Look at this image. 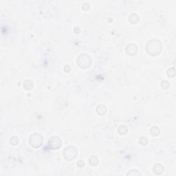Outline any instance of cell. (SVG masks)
I'll use <instances>...</instances> for the list:
<instances>
[{"instance_id":"1","label":"cell","mask_w":176,"mask_h":176,"mask_svg":"<svg viewBox=\"0 0 176 176\" xmlns=\"http://www.w3.org/2000/svg\"><path fill=\"white\" fill-rule=\"evenodd\" d=\"M162 43L158 40H151L149 41L146 46L147 52L152 56H157L162 51Z\"/></svg>"},{"instance_id":"2","label":"cell","mask_w":176,"mask_h":176,"mask_svg":"<svg viewBox=\"0 0 176 176\" xmlns=\"http://www.w3.org/2000/svg\"><path fill=\"white\" fill-rule=\"evenodd\" d=\"M77 63L80 68H87L90 67L92 63V59L87 54H82L78 57Z\"/></svg>"},{"instance_id":"3","label":"cell","mask_w":176,"mask_h":176,"mask_svg":"<svg viewBox=\"0 0 176 176\" xmlns=\"http://www.w3.org/2000/svg\"><path fill=\"white\" fill-rule=\"evenodd\" d=\"M43 137L39 133H33L30 136L29 144L32 147L38 148L40 147L43 144Z\"/></svg>"},{"instance_id":"4","label":"cell","mask_w":176,"mask_h":176,"mask_svg":"<svg viewBox=\"0 0 176 176\" xmlns=\"http://www.w3.org/2000/svg\"><path fill=\"white\" fill-rule=\"evenodd\" d=\"M77 149L73 146L66 147L63 151V156L67 160H73L77 156Z\"/></svg>"},{"instance_id":"5","label":"cell","mask_w":176,"mask_h":176,"mask_svg":"<svg viewBox=\"0 0 176 176\" xmlns=\"http://www.w3.org/2000/svg\"><path fill=\"white\" fill-rule=\"evenodd\" d=\"M48 143L52 149H58L61 146V140L57 136H53L49 140Z\"/></svg>"},{"instance_id":"6","label":"cell","mask_w":176,"mask_h":176,"mask_svg":"<svg viewBox=\"0 0 176 176\" xmlns=\"http://www.w3.org/2000/svg\"><path fill=\"white\" fill-rule=\"evenodd\" d=\"M131 51H132L133 56L135 55L138 52V47L133 43H130L126 47V52L130 56H131Z\"/></svg>"},{"instance_id":"7","label":"cell","mask_w":176,"mask_h":176,"mask_svg":"<svg viewBox=\"0 0 176 176\" xmlns=\"http://www.w3.org/2000/svg\"><path fill=\"white\" fill-rule=\"evenodd\" d=\"M154 172L157 175H161L164 172V167L162 164H156L154 167Z\"/></svg>"},{"instance_id":"8","label":"cell","mask_w":176,"mask_h":176,"mask_svg":"<svg viewBox=\"0 0 176 176\" xmlns=\"http://www.w3.org/2000/svg\"><path fill=\"white\" fill-rule=\"evenodd\" d=\"M34 86V84H33V82L30 81V80H26L24 81V83H23V87L25 88V90H31L32 88Z\"/></svg>"},{"instance_id":"9","label":"cell","mask_w":176,"mask_h":176,"mask_svg":"<svg viewBox=\"0 0 176 176\" xmlns=\"http://www.w3.org/2000/svg\"><path fill=\"white\" fill-rule=\"evenodd\" d=\"M96 111L100 115H103L104 114L106 113L107 107L103 105H100L99 106H98L97 109H96Z\"/></svg>"},{"instance_id":"10","label":"cell","mask_w":176,"mask_h":176,"mask_svg":"<svg viewBox=\"0 0 176 176\" xmlns=\"http://www.w3.org/2000/svg\"><path fill=\"white\" fill-rule=\"evenodd\" d=\"M129 20L131 23H136L138 21V20H139L138 15H137L136 14H131L129 16Z\"/></svg>"},{"instance_id":"11","label":"cell","mask_w":176,"mask_h":176,"mask_svg":"<svg viewBox=\"0 0 176 176\" xmlns=\"http://www.w3.org/2000/svg\"><path fill=\"white\" fill-rule=\"evenodd\" d=\"M150 132H151V134L152 135H154V136H156L160 134V129L158 128L157 126L153 127L150 130Z\"/></svg>"},{"instance_id":"12","label":"cell","mask_w":176,"mask_h":176,"mask_svg":"<svg viewBox=\"0 0 176 176\" xmlns=\"http://www.w3.org/2000/svg\"><path fill=\"white\" fill-rule=\"evenodd\" d=\"M118 132H119L120 135H124V134H126L127 133L128 129H127V127L125 125H120L118 127Z\"/></svg>"},{"instance_id":"13","label":"cell","mask_w":176,"mask_h":176,"mask_svg":"<svg viewBox=\"0 0 176 176\" xmlns=\"http://www.w3.org/2000/svg\"><path fill=\"white\" fill-rule=\"evenodd\" d=\"M90 162L92 166H96L98 163V159L96 156H92L90 159Z\"/></svg>"},{"instance_id":"14","label":"cell","mask_w":176,"mask_h":176,"mask_svg":"<svg viewBox=\"0 0 176 176\" xmlns=\"http://www.w3.org/2000/svg\"><path fill=\"white\" fill-rule=\"evenodd\" d=\"M10 144H11L12 145L15 146V145H17L19 143L18 138H17V137H16V136L12 137V138L10 139Z\"/></svg>"},{"instance_id":"15","label":"cell","mask_w":176,"mask_h":176,"mask_svg":"<svg viewBox=\"0 0 176 176\" xmlns=\"http://www.w3.org/2000/svg\"><path fill=\"white\" fill-rule=\"evenodd\" d=\"M139 142L140 143V145H147V143H148V139H147L146 137H145V136H142V137H141V138H140Z\"/></svg>"},{"instance_id":"16","label":"cell","mask_w":176,"mask_h":176,"mask_svg":"<svg viewBox=\"0 0 176 176\" xmlns=\"http://www.w3.org/2000/svg\"><path fill=\"white\" fill-rule=\"evenodd\" d=\"M127 175H140V172H138L137 170H131L130 172H129Z\"/></svg>"},{"instance_id":"17","label":"cell","mask_w":176,"mask_h":176,"mask_svg":"<svg viewBox=\"0 0 176 176\" xmlns=\"http://www.w3.org/2000/svg\"><path fill=\"white\" fill-rule=\"evenodd\" d=\"M84 165H85V162L83 160H79L77 162V166L79 167H84Z\"/></svg>"}]
</instances>
